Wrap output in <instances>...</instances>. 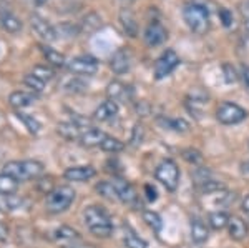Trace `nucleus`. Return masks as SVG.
Listing matches in <instances>:
<instances>
[{"label": "nucleus", "mask_w": 249, "mask_h": 248, "mask_svg": "<svg viewBox=\"0 0 249 248\" xmlns=\"http://www.w3.org/2000/svg\"><path fill=\"white\" fill-rule=\"evenodd\" d=\"M53 240L63 247H70L75 242H80V235L77 230L70 229V227H60L53 231Z\"/></svg>", "instance_id": "2eb2a0df"}, {"label": "nucleus", "mask_w": 249, "mask_h": 248, "mask_svg": "<svg viewBox=\"0 0 249 248\" xmlns=\"http://www.w3.org/2000/svg\"><path fill=\"white\" fill-rule=\"evenodd\" d=\"M83 220H85L87 229L98 238H108L113 233V222L105 209L96 205L87 207L83 211Z\"/></svg>", "instance_id": "f257e3e1"}, {"label": "nucleus", "mask_w": 249, "mask_h": 248, "mask_svg": "<svg viewBox=\"0 0 249 248\" xmlns=\"http://www.w3.org/2000/svg\"><path fill=\"white\" fill-rule=\"evenodd\" d=\"M40 49H42L43 57L47 58V62L50 63V65H53V67L65 65L67 60H65V55L63 54H60V52H57L55 49H52V47H48V45H42Z\"/></svg>", "instance_id": "5701e85b"}, {"label": "nucleus", "mask_w": 249, "mask_h": 248, "mask_svg": "<svg viewBox=\"0 0 249 248\" xmlns=\"http://www.w3.org/2000/svg\"><path fill=\"white\" fill-rule=\"evenodd\" d=\"M100 149L102 150H105V152H111V153H116V152H122L124 149V145H123V142H120L118 138H115V137H108L103 140V143L100 145Z\"/></svg>", "instance_id": "7c9ffc66"}, {"label": "nucleus", "mask_w": 249, "mask_h": 248, "mask_svg": "<svg viewBox=\"0 0 249 248\" xmlns=\"http://www.w3.org/2000/svg\"><path fill=\"white\" fill-rule=\"evenodd\" d=\"M18 189V180H15L14 177L7 173H0V193H5V195H12L15 193Z\"/></svg>", "instance_id": "a878e982"}, {"label": "nucleus", "mask_w": 249, "mask_h": 248, "mask_svg": "<svg viewBox=\"0 0 249 248\" xmlns=\"http://www.w3.org/2000/svg\"><path fill=\"white\" fill-rule=\"evenodd\" d=\"M17 115H18V118L22 120L23 123H25V127L29 129L30 134H38L40 129H42V125H40V122L37 118H34L32 115L29 114H23V112H17Z\"/></svg>", "instance_id": "c756f323"}, {"label": "nucleus", "mask_w": 249, "mask_h": 248, "mask_svg": "<svg viewBox=\"0 0 249 248\" xmlns=\"http://www.w3.org/2000/svg\"><path fill=\"white\" fill-rule=\"evenodd\" d=\"M15 209V203H14V197L12 195H5V193H0V211H7Z\"/></svg>", "instance_id": "4c0bfd02"}, {"label": "nucleus", "mask_w": 249, "mask_h": 248, "mask_svg": "<svg viewBox=\"0 0 249 248\" xmlns=\"http://www.w3.org/2000/svg\"><path fill=\"white\" fill-rule=\"evenodd\" d=\"M120 22H122L124 32H126L130 37H136L138 35V23H136L135 15L130 10H122L120 14Z\"/></svg>", "instance_id": "4be33fe9"}, {"label": "nucleus", "mask_w": 249, "mask_h": 248, "mask_svg": "<svg viewBox=\"0 0 249 248\" xmlns=\"http://www.w3.org/2000/svg\"><path fill=\"white\" fill-rule=\"evenodd\" d=\"M57 132H58V135H62V137L67 140H80V137H82L85 130H83L82 125H78L77 122L71 120V122L58 123Z\"/></svg>", "instance_id": "f3484780"}, {"label": "nucleus", "mask_w": 249, "mask_h": 248, "mask_svg": "<svg viewBox=\"0 0 249 248\" xmlns=\"http://www.w3.org/2000/svg\"><path fill=\"white\" fill-rule=\"evenodd\" d=\"M116 114H118V103L108 98L107 102H103L102 105L95 110L93 117L95 120H98V122H108V120L115 118Z\"/></svg>", "instance_id": "dca6fc26"}, {"label": "nucleus", "mask_w": 249, "mask_h": 248, "mask_svg": "<svg viewBox=\"0 0 249 248\" xmlns=\"http://www.w3.org/2000/svg\"><path fill=\"white\" fill-rule=\"evenodd\" d=\"M7 238V229H3L2 225H0V240H5Z\"/></svg>", "instance_id": "49530a36"}, {"label": "nucleus", "mask_w": 249, "mask_h": 248, "mask_svg": "<svg viewBox=\"0 0 249 248\" xmlns=\"http://www.w3.org/2000/svg\"><path fill=\"white\" fill-rule=\"evenodd\" d=\"M48 0H35V3H37V5H43V3H47Z\"/></svg>", "instance_id": "de8ad7c7"}, {"label": "nucleus", "mask_w": 249, "mask_h": 248, "mask_svg": "<svg viewBox=\"0 0 249 248\" xmlns=\"http://www.w3.org/2000/svg\"><path fill=\"white\" fill-rule=\"evenodd\" d=\"M228 231H230V237L236 242H241L248 237V225L241 217L232 215L230 217V223H228Z\"/></svg>", "instance_id": "4468645a"}, {"label": "nucleus", "mask_w": 249, "mask_h": 248, "mask_svg": "<svg viewBox=\"0 0 249 248\" xmlns=\"http://www.w3.org/2000/svg\"><path fill=\"white\" fill-rule=\"evenodd\" d=\"M75 200V190L68 185H60L55 187L53 190H50L47 193L45 198V209L50 213H62L67 209H70V205Z\"/></svg>", "instance_id": "20e7f679"}, {"label": "nucleus", "mask_w": 249, "mask_h": 248, "mask_svg": "<svg viewBox=\"0 0 249 248\" xmlns=\"http://www.w3.org/2000/svg\"><path fill=\"white\" fill-rule=\"evenodd\" d=\"M65 178L70 182H87V180L93 178L96 175V170L91 165H77L70 167L65 170Z\"/></svg>", "instance_id": "ddd939ff"}, {"label": "nucleus", "mask_w": 249, "mask_h": 248, "mask_svg": "<svg viewBox=\"0 0 249 248\" xmlns=\"http://www.w3.org/2000/svg\"><path fill=\"white\" fill-rule=\"evenodd\" d=\"M23 82H25V85L29 87V89L35 90V92H37V94H40V92L43 90V87H45V82H43V80H40L38 77H35L34 74L25 75V78H23Z\"/></svg>", "instance_id": "72a5a7b5"}, {"label": "nucleus", "mask_w": 249, "mask_h": 248, "mask_svg": "<svg viewBox=\"0 0 249 248\" xmlns=\"http://www.w3.org/2000/svg\"><path fill=\"white\" fill-rule=\"evenodd\" d=\"M30 20H32V29L35 30V34H37L40 38H43L45 42H53V40L58 38L57 30H55L43 17H40V15H32Z\"/></svg>", "instance_id": "9d476101"}, {"label": "nucleus", "mask_w": 249, "mask_h": 248, "mask_svg": "<svg viewBox=\"0 0 249 248\" xmlns=\"http://www.w3.org/2000/svg\"><path fill=\"white\" fill-rule=\"evenodd\" d=\"M210 237V230H208L206 223L199 218H193L191 220V240L195 243H204Z\"/></svg>", "instance_id": "412c9836"}, {"label": "nucleus", "mask_w": 249, "mask_h": 248, "mask_svg": "<svg viewBox=\"0 0 249 248\" xmlns=\"http://www.w3.org/2000/svg\"><path fill=\"white\" fill-rule=\"evenodd\" d=\"M248 147H249V142H248Z\"/></svg>", "instance_id": "8fccbe9b"}, {"label": "nucleus", "mask_w": 249, "mask_h": 248, "mask_svg": "<svg viewBox=\"0 0 249 248\" xmlns=\"http://www.w3.org/2000/svg\"><path fill=\"white\" fill-rule=\"evenodd\" d=\"M96 191L108 200H118L113 182H100L98 185H96Z\"/></svg>", "instance_id": "c85d7f7f"}, {"label": "nucleus", "mask_w": 249, "mask_h": 248, "mask_svg": "<svg viewBox=\"0 0 249 248\" xmlns=\"http://www.w3.org/2000/svg\"><path fill=\"white\" fill-rule=\"evenodd\" d=\"M179 57L173 49H166L161 55L158 57L155 63V78L156 80H163L164 77L171 75L175 72L176 67L179 65Z\"/></svg>", "instance_id": "0eeeda50"}, {"label": "nucleus", "mask_w": 249, "mask_h": 248, "mask_svg": "<svg viewBox=\"0 0 249 248\" xmlns=\"http://www.w3.org/2000/svg\"><path fill=\"white\" fill-rule=\"evenodd\" d=\"M110 67H111V70L118 75H122V74H124V72L130 70V67H131L130 50H126V49L116 50L113 54V57H111V60H110Z\"/></svg>", "instance_id": "f8f14e48"}, {"label": "nucleus", "mask_w": 249, "mask_h": 248, "mask_svg": "<svg viewBox=\"0 0 249 248\" xmlns=\"http://www.w3.org/2000/svg\"><path fill=\"white\" fill-rule=\"evenodd\" d=\"M224 72H226V82H228V83L236 82V80H238V75H236V70L232 69L231 65H224Z\"/></svg>", "instance_id": "a19ab883"}, {"label": "nucleus", "mask_w": 249, "mask_h": 248, "mask_svg": "<svg viewBox=\"0 0 249 248\" xmlns=\"http://www.w3.org/2000/svg\"><path fill=\"white\" fill-rule=\"evenodd\" d=\"M243 211L249 217V195H246V198L243 200Z\"/></svg>", "instance_id": "c03bdc74"}, {"label": "nucleus", "mask_w": 249, "mask_h": 248, "mask_svg": "<svg viewBox=\"0 0 249 248\" xmlns=\"http://www.w3.org/2000/svg\"><path fill=\"white\" fill-rule=\"evenodd\" d=\"M244 25H246V29H248V32H249V19H246V23H244Z\"/></svg>", "instance_id": "09e8293b"}, {"label": "nucleus", "mask_w": 249, "mask_h": 248, "mask_svg": "<svg viewBox=\"0 0 249 248\" xmlns=\"http://www.w3.org/2000/svg\"><path fill=\"white\" fill-rule=\"evenodd\" d=\"M0 25L7 32H10V34H17L22 29V22L15 15H12L10 12H5V14L0 15Z\"/></svg>", "instance_id": "b1692460"}, {"label": "nucleus", "mask_w": 249, "mask_h": 248, "mask_svg": "<svg viewBox=\"0 0 249 248\" xmlns=\"http://www.w3.org/2000/svg\"><path fill=\"white\" fill-rule=\"evenodd\" d=\"M241 172L249 175V160H248V162H244V163H241Z\"/></svg>", "instance_id": "a18cd8bd"}, {"label": "nucleus", "mask_w": 249, "mask_h": 248, "mask_svg": "<svg viewBox=\"0 0 249 248\" xmlns=\"http://www.w3.org/2000/svg\"><path fill=\"white\" fill-rule=\"evenodd\" d=\"M107 94H108V97H110V100H113V102H118V100H122L126 97V94H128V87L124 85V83L122 82H111L110 85H108V89H107Z\"/></svg>", "instance_id": "393cba45"}, {"label": "nucleus", "mask_w": 249, "mask_h": 248, "mask_svg": "<svg viewBox=\"0 0 249 248\" xmlns=\"http://www.w3.org/2000/svg\"><path fill=\"white\" fill-rule=\"evenodd\" d=\"M164 125H168V129H173L176 132H186L190 129V125H188V122H184V120H166L164 122Z\"/></svg>", "instance_id": "e433bc0d"}, {"label": "nucleus", "mask_w": 249, "mask_h": 248, "mask_svg": "<svg viewBox=\"0 0 249 248\" xmlns=\"http://www.w3.org/2000/svg\"><path fill=\"white\" fill-rule=\"evenodd\" d=\"M43 172V163L38 160H12L3 165V173L10 175L18 182L37 178Z\"/></svg>", "instance_id": "f03ea898"}, {"label": "nucleus", "mask_w": 249, "mask_h": 248, "mask_svg": "<svg viewBox=\"0 0 249 248\" xmlns=\"http://www.w3.org/2000/svg\"><path fill=\"white\" fill-rule=\"evenodd\" d=\"M108 135L100 129H88L83 132V135L80 137V143L83 147H100L103 143Z\"/></svg>", "instance_id": "6ab92c4d"}, {"label": "nucleus", "mask_w": 249, "mask_h": 248, "mask_svg": "<svg viewBox=\"0 0 249 248\" xmlns=\"http://www.w3.org/2000/svg\"><path fill=\"white\" fill-rule=\"evenodd\" d=\"M208 222H210V227L214 230H223L228 227V223H230V215L224 213V211H213L210 213V218H208Z\"/></svg>", "instance_id": "bb28decb"}, {"label": "nucleus", "mask_w": 249, "mask_h": 248, "mask_svg": "<svg viewBox=\"0 0 249 248\" xmlns=\"http://www.w3.org/2000/svg\"><path fill=\"white\" fill-rule=\"evenodd\" d=\"M144 191H146V197L150 202H155L156 198H158V191L153 185H144Z\"/></svg>", "instance_id": "79ce46f5"}, {"label": "nucleus", "mask_w": 249, "mask_h": 248, "mask_svg": "<svg viewBox=\"0 0 249 248\" xmlns=\"http://www.w3.org/2000/svg\"><path fill=\"white\" fill-rule=\"evenodd\" d=\"M246 117L248 112L243 107H239L238 103L223 102L216 109V118L223 125H236V123H241L243 120H246Z\"/></svg>", "instance_id": "423d86ee"}, {"label": "nucleus", "mask_w": 249, "mask_h": 248, "mask_svg": "<svg viewBox=\"0 0 249 248\" xmlns=\"http://www.w3.org/2000/svg\"><path fill=\"white\" fill-rule=\"evenodd\" d=\"M241 78H243V83H244V89L249 94V67H244L243 69V74H241Z\"/></svg>", "instance_id": "37998d69"}, {"label": "nucleus", "mask_w": 249, "mask_h": 248, "mask_svg": "<svg viewBox=\"0 0 249 248\" xmlns=\"http://www.w3.org/2000/svg\"><path fill=\"white\" fill-rule=\"evenodd\" d=\"M166 37H168L166 29H164L160 22H156V20L151 22L150 25L146 27V30H144V42H146L150 47L161 45L164 40H166Z\"/></svg>", "instance_id": "9b49d317"}, {"label": "nucleus", "mask_w": 249, "mask_h": 248, "mask_svg": "<svg viewBox=\"0 0 249 248\" xmlns=\"http://www.w3.org/2000/svg\"><path fill=\"white\" fill-rule=\"evenodd\" d=\"M37 100V95L35 94H30V92H14V94H10V97H9V102H10V105L14 107V109H17V110H22V109H25V107H30L32 103Z\"/></svg>", "instance_id": "a211bd4d"}, {"label": "nucleus", "mask_w": 249, "mask_h": 248, "mask_svg": "<svg viewBox=\"0 0 249 248\" xmlns=\"http://www.w3.org/2000/svg\"><path fill=\"white\" fill-rule=\"evenodd\" d=\"M219 17L223 20V25L224 27H230L231 22H232V14L228 9H221L219 10Z\"/></svg>", "instance_id": "ea45409f"}, {"label": "nucleus", "mask_w": 249, "mask_h": 248, "mask_svg": "<svg viewBox=\"0 0 249 248\" xmlns=\"http://www.w3.org/2000/svg\"><path fill=\"white\" fill-rule=\"evenodd\" d=\"M155 177L166 190L175 191L179 183V169L175 160H163L155 170Z\"/></svg>", "instance_id": "39448f33"}, {"label": "nucleus", "mask_w": 249, "mask_h": 248, "mask_svg": "<svg viewBox=\"0 0 249 248\" xmlns=\"http://www.w3.org/2000/svg\"><path fill=\"white\" fill-rule=\"evenodd\" d=\"M68 70L75 75H95L98 70V62L93 57H88V55H80V57L71 58L67 63Z\"/></svg>", "instance_id": "6e6552de"}, {"label": "nucleus", "mask_w": 249, "mask_h": 248, "mask_svg": "<svg viewBox=\"0 0 249 248\" xmlns=\"http://www.w3.org/2000/svg\"><path fill=\"white\" fill-rule=\"evenodd\" d=\"M115 185V190H116V195H118V202L124 203V205H131L135 207L138 203V193L136 190L133 189V185L128 182H124L122 178H115L111 180Z\"/></svg>", "instance_id": "1a4fd4ad"}, {"label": "nucleus", "mask_w": 249, "mask_h": 248, "mask_svg": "<svg viewBox=\"0 0 249 248\" xmlns=\"http://www.w3.org/2000/svg\"><path fill=\"white\" fill-rule=\"evenodd\" d=\"M183 158L186 160V162L193 163V165H198V163H201V160H203L201 153H199L198 150H193V149L184 150L183 152Z\"/></svg>", "instance_id": "c9c22d12"}, {"label": "nucleus", "mask_w": 249, "mask_h": 248, "mask_svg": "<svg viewBox=\"0 0 249 248\" xmlns=\"http://www.w3.org/2000/svg\"><path fill=\"white\" fill-rule=\"evenodd\" d=\"M32 74L35 75V77H38L40 80H43V82H48V80L53 78L55 72L52 67H47V65H37L34 67V70H32Z\"/></svg>", "instance_id": "473e14b6"}, {"label": "nucleus", "mask_w": 249, "mask_h": 248, "mask_svg": "<svg viewBox=\"0 0 249 248\" xmlns=\"http://www.w3.org/2000/svg\"><path fill=\"white\" fill-rule=\"evenodd\" d=\"M199 191H203V193H213V191H218V190H223V185L218 182H214V180H206V182L199 183Z\"/></svg>", "instance_id": "f704fd0d"}, {"label": "nucleus", "mask_w": 249, "mask_h": 248, "mask_svg": "<svg viewBox=\"0 0 249 248\" xmlns=\"http://www.w3.org/2000/svg\"><path fill=\"white\" fill-rule=\"evenodd\" d=\"M143 220L146 222V225L150 227V229H153L155 233H160L163 229V220L161 217H160L156 211L153 210H146V211H143Z\"/></svg>", "instance_id": "cd10ccee"}, {"label": "nucleus", "mask_w": 249, "mask_h": 248, "mask_svg": "<svg viewBox=\"0 0 249 248\" xmlns=\"http://www.w3.org/2000/svg\"><path fill=\"white\" fill-rule=\"evenodd\" d=\"M143 137H144V129H143V125L136 123L135 129H133V137H131V142H133V145H138V143H142V142H143Z\"/></svg>", "instance_id": "58836bf2"}, {"label": "nucleus", "mask_w": 249, "mask_h": 248, "mask_svg": "<svg viewBox=\"0 0 249 248\" xmlns=\"http://www.w3.org/2000/svg\"><path fill=\"white\" fill-rule=\"evenodd\" d=\"M183 19L193 34L204 35L210 30V12L199 3H186L183 9Z\"/></svg>", "instance_id": "7ed1b4c3"}, {"label": "nucleus", "mask_w": 249, "mask_h": 248, "mask_svg": "<svg viewBox=\"0 0 249 248\" xmlns=\"http://www.w3.org/2000/svg\"><path fill=\"white\" fill-rule=\"evenodd\" d=\"M124 235H123V243L126 248H148V242L144 238L140 237L136 231L131 229L130 225L123 227Z\"/></svg>", "instance_id": "aec40b11"}, {"label": "nucleus", "mask_w": 249, "mask_h": 248, "mask_svg": "<svg viewBox=\"0 0 249 248\" xmlns=\"http://www.w3.org/2000/svg\"><path fill=\"white\" fill-rule=\"evenodd\" d=\"M100 25H102V19H100L96 14H90L83 19V30L88 32V34H90V32H95L96 29H100Z\"/></svg>", "instance_id": "2f4dec72"}]
</instances>
